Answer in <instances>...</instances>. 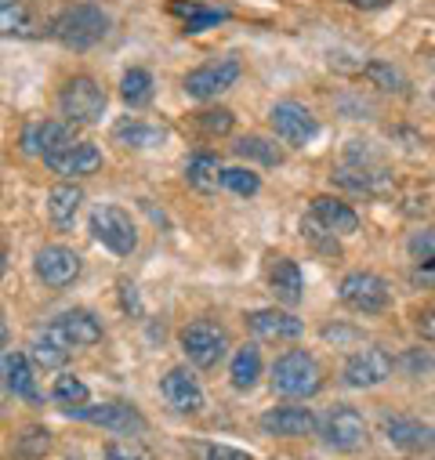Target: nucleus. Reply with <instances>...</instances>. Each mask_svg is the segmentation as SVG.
<instances>
[{
	"label": "nucleus",
	"instance_id": "1",
	"mask_svg": "<svg viewBox=\"0 0 435 460\" xmlns=\"http://www.w3.org/2000/svg\"><path fill=\"white\" fill-rule=\"evenodd\" d=\"M48 33L73 51H87L109 33V15L98 4H69L66 12L55 15Z\"/></svg>",
	"mask_w": 435,
	"mask_h": 460
},
{
	"label": "nucleus",
	"instance_id": "2",
	"mask_svg": "<svg viewBox=\"0 0 435 460\" xmlns=\"http://www.w3.org/2000/svg\"><path fill=\"white\" fill-rule=\"evenodd\" d=\"M323 385V370L319 363L294 349V352H283L276 363H272V392L276 395H287V399H305V395H315Z\"/></svg>",
	"mask_w": 435,
	"mask_h": 460
},
{
	"label": "nucleus",
	"instance_id": "3",
	"mask_svg": "<svg viewBox=\"0 0 435 460\" xmlns=\"http://www.w3.org/2000/svg\"><path fill=\"white\" fill-rule=\"evenodd\" d=\"M91 233H94V240H98L102 247H109V251L120 254V258L135 254V247H138L135 221H131V214H128L124 207H117V203H98V207L91 210Z\"/></svg>",
	"mask_w": 435,
	"mask_h": 460
},
{
	"label": "nucleus",
	"instance_id": "4",
	"mask_svg": "<svg viewBox=\"0 0 435 460\" xmlns=\"http://www.w3.org/2000/svg\"><path fill=\"white\" fill-rule=\"evenodd\" d=\"M226 349H229L226 330L218 326V323H210V319L189 323V326L182 330V352H185L189 363L200 367V370H210V367L222 363V359H226Z\"/></svg>",
	"mask_w": 435,
	"mask_h": 460
},
{
	"label": "nucleus",
	"instance_id": "5",
	"mask_svg": "<svg viewBox=\"0 0 435 460\" xmlns=\"http://www.w3.org/2000/svg\"><path fill=\"white\" fill-rule=\"evenodd\" d=\"M58 105H62V117L66 124H98L102 112H105V91L91 80V76H73L62 94H58Z\"/></svg>",
	"mask_w": 435,
	"mask_h": 460
},
{
	"label": "nucleus",
	"instance_id": "6",
	"mask_svg": "<svg viewBox=\"0 0 435 460\" xmlns=\"http://www.w3.org/2000/svg\"><path fill=\"white\" fill-rule=\"evenodd\" d=\"M338 297L345 308L352 312H363V315H374V312H385L388 301H392V290L381 276L374 272H349L338 287Z\"/></svg>",
	"mask_w": 435,
	"mask_h": 460
},
{
	"label": "nucleus",
	"instance_id": "7",
	"mask_svg": "<svg viewBox=\"0 0 435 460\" xmlns=\"http://www.w3.org/2000/svg\"><path fill=\"white\" fill-rule=\"evenodd\" d=\"M69 417L76 420H87V424H98V428H109L117 435H142L146 431V417L128 406V402H102V406H69L66 410Z\"/></svg>",
	"mask_w": 435,
	"mask_h": 460
},
{
	"label": "nucleus",
	"instance_id": "8",
	"mask_svg": "<svg viewBox=\"0 0 435 460\" xmlns=\"http://www.w3.org/2000/svg\"><path fill=\"white\" fill-rule=\"evenodd\" d=\"M236 80H240V62L236 58H218V62H207V66L192 69L185 76V91H189V98L207 102V98H218L222 91H229Z\"/></svg>",
	"mask_w": 435,
	"mask_h": 460
},
{
	"label": "nucleus",
	"instance_id": "9",
	"mask_svg": "<svg viewBox=\"0 0 435 460\" xmlns=\"http://www.w3.org/2000/svg\"><path fill=\"white\" fill-rule=\"evenodd\" d=\"M363 438H367V420H363L360 410L338 406V410L326 413V420H323V442L331 446V449L349 453V449H360Z\"/></svg>",
	"mask_w": 435,
	"mask_h": 460
},
{
	"label": "nucleus",
	"instance_id": "10",
	"mask_svg": "<svg viewBox=\"0 0 435 460\" xmlns=\"http://www.w3.org/2000/svg\"><path fill=\"white\" fill-rule=\"evenodd\" d=\"M269 120H272L276 135H280L283 142H290V146H305V142H312L315 131H319V124H315L312 112H308L301 102H290V98L272 105Z\"/></svg>",
	"mask_w": 435,
	"mask_h": 460
},
{
	"label": "nucleus",
	"instance_id": "11",
	"mask_svg": "<svg viewBox=\"0 0 435 460\" xmlns=\"http://www.w3.org/2000/svg\"><path fill=\"white\" fill-rule=\"evenodd\" d=\"M392 356L385 349H363L345 363V385L349 388H374L392 377Z\"/></svg>",
	"mask_w": 435,
	"mask_h": 460
},
{
	"label": "nucleus",
	"instance_id": "12",
	"mask_svg": "<svg viewBox=\"0 0 435 460\" xmlns=\"http://www.w3.org/2000/svg\"><path fill=\"white\" fill-rule=\"evenodd\" d=\"M73 146V124H58V120H44V124H30L22 135V149L26 156H58Z\"/></svg>",
	"mask_w": 435,
	"mask_h": 460
},
{
	"label": "nucleus",
	"instance_id": "13",
	"mask_svg": "<svg viewBox=\"0 0 435 460\" xmlns=\"http://www.w3.org/2000/svg\"><path fill=\"white\" fill-rule=\"evenodd\" d=\"M33 269H37V276H40L48 287L62 290V287H69V283L80 276V258H76V251H69V247H44V251L37 254Z\"/></svg>",
	"mask_w": 435,
	"mask_h": 460
},
{
	"label": "nucleus",
	"instance_id": "14",
	"mask_svg": "<svg viewBox=\"0 0 435 460\" xmlns=\"http://www.w3.org/2000/svg\"><path fill=\"white\" fill-rule=\"evenodd\" d=\"M160 392H164V399H167V406H171L174 413H200V410H203V388H200L196 377H192L189 370H182V367L167 370V377L160 381Z\"/></svg>",
	"mask_w": 435,
	"mask_h": 460
},
{
	"label": "nucleus",
	"instance_id": "15",
	"mask_svg": "<svg viewBox=\"0 0 435 460\" xmlns=\"http://www.w3.org/2000/svg\"><path fill=\"white\" fill-rule=\"evenodd\" d=\"M51 326H55V333L69 344V349H91V344L102 341V323H98L91 312H84V308L62 312Z\"/></svg>",
	"mask_w": 435,
	"mask_h": 460
},
{
	"label": "nucleus",
	"instance_id": "16",
	"mask_svg": "<svg viewBox=\"0 0 435 460\" xmlns=\"http://www.w3.org/2000/svg\"><path fill=\"white\" fill-rule=\"evenodd\" d=\"M262 431L280 438H305V435H315V417L301 406H280L262 417Z\"/></svg>",
	"mask_w": 435,
	"mask_h": 460
},
{
	"label": "nucleus",
	"instance_id": "17",
	"mask_svg": "<svg viewBox=\"0 0 435 460\" xmlns=\"http://www.w3.org/2000/svg\"><path fill=\"white\" fill-rule=\"evenodd\" d=\"M385 438L406 453H424L435 446V431L413 417H385Z\"/></svg>",
	"mask_w": 435,
	"mask_h": 460
},
{
	"label": "nucleus",
	"instance_id": "18",
	"mask_svg": "<svg viewBox=\"0 0 435 460\" xmlns=\"http://www.w3.org/2000/svg\"><path fill=\"white\" fill-rule=\"evenodd\" d=\"M55 174H62V178H87V174H94L98 167H102V153L91 146V142H73L66 153H58V156H51V160H44Z\"/></svg>",
	"mask_w": 435,
	"mask_h": 460
},
{
	"label": "nucleus",
	"instance_id": "19",
	"mask_svg": "<svg viewBox=\"0 0 435 460\" xmlns=\"http://www.w3.org/2000/svg\"><path fill=\"white\" fill-rule=\"evenodd\" d=\"M312 217L326 228V233H338V236H349V233H356L360 228V214L349 207V203H342V199H334V196H315L312 199Z\"/></svg>",
	"mask_w": 435,
	"mask_h": 460
},
{
	"label": "nucleus",
	"instance_id": "20",
	"mask_svg": "<svg viewBox=\"0 0 435 460\" xmlns=\"http://www.w3.org/2000/svg\"><path fill=\"white\" fill-rule=\"evenodd\" d=\"M247 326L258 337H265V341H290V337H297L305 330L297 315L280 312V308H258V312H251L247 315Z\"/></svg>",
	"mask_w": 435,
	"mask_h": 460
},
{
	"label": "nucleus",
	"instance_id": "21",
	"mask_svg": "<svg viewBox=\"0 0 435 460\" xmlns=\"http://www.w3.org/2000/svg\"><path fill=\"white\" fill-rule=\"evenodd\" d=\"M0 377H4V385L19 395V399H30L37 402L40 392H37V377H33V367L22 352H8L4 359H0Z\"/></svg>",
	"mask_w": 435,
	"mask_h": 460
},
{
	"label": "nucleus",
	"instance_id": "22",
	"mask_svg": "<svg viewBox=\"0 0 435 460\" xmlns=\"http://www.w3.org/2000/svg\"><path fill=\"white\" fill-rule=\"evenodd\" d=\"M269 283H272L276 301H283L287 308H294V305L305 297V276H301L297 261H290V258H280V261H276V269H272Z\"/></svg>",
	"mask_w": 435,
	"mask_h": 460
},
{
	"label": "nucleus",
	"instance_id": "23",
	"mask_svg": "<svg viewBox=\"0 0 435 460\" xmlns=\"http://www.w3.org/2000/svg\"><path fill=\"white\" fill-rule=\"evenodd\" d=\"M113 138L120 146H128V149H156V146L167 142V131L160 124H146V120H131L128 117V120H120L113 128Z\"/></svg>",
	"mask_w": 435,
	"mask_h": 460
},
{
	"label": "nucleus",
	"instance_id": "24",
	"mask_svg": "<svg viewBox=\"0 0 435 460\" xmlns=\"http://www.w3.org/2000/svg\"><path fill=\"white\" fill-rule=\"evenodd\" d=\"M338 185H345V189H352V192H388L392 189V174H385L381 167H374V164H360V167H342L338 174Z\"/></svg>",
	"mask_w": 435,
	"mask_h": 460
},
{
	"label": "nucleus",
	"instance_id": "25",
	"mask_svg": "<svg viewBox=\"0 0 435 460\" xmlns=\"http://www.w3.org/2000/svg\"><path fill=\"white\" fill-rule=\"evenodd\" d=\"M80 203H84V192H80L76 185H69V181L55 185V189L48 192V214H51V221H55L58 228H73Z\"/></svg>",
	"mask_w": 435,
	"mask_h": 460
},
{
	"label": "nucleus",
	"instance_id": "26",
	"mask_svg": "<svg viewBox=\"0 0 435 460\" xmlns=\"http://www.w3.org/2000/svg\"><path fill=\"white\" fill-rule=\"evenodd\" d=\"M185 178H189V185H192L196 192L210 196V192L222 189V164H218V156H210V153H200V156L189 160Z\"/></svg>",
	"mask_w": 435,
	"mask_h": 460
},
{
	"label": "nucleus",
	"instance_id": "27",
	"mask_svg": "<svg viewBox=\"0 0 435 460\" xmlns=\"http://www.w3.org/2000/svg\"><path fill=\"white\" fill-rule=\"evenodd\" d=\"M229 377H233V388L240 392H251L262 377V352L254 344H244V349L233 356V367H229Z\"/></svg>",
	"mask_w": 435,
	"mask_h": 460
},
{
	"label": "nucleus",
	"instance_id": "28",
	"mask_svg": "<svg viewBox=\"0 0 435 460\" xmlns=\"http://www.w3.org/2000/svg\"><path fill=\"white\" fill-rule=\"evenodd\" d=\"M33 359H37V367H44V370H58V367H66V359H69V344L55 333V326H48V330L33 341Z\"/></svg>",
	"mask_w": 435,
	"mask_h": 460
},
{
	"label": "nucleus",
	"instance_id": "29",
	"mask_svg": "<svg viewBox=\"0 0 435 460\" xmlns=\"http://www.w3.org/2000/svg\"><path fill=\"white\" fill-rule=\"evenodd\" d=\"M171 12L185 19V33H203V30H210V26H218V22H226V19H229V12H222V8L185 4V0H174Z\"/></svg>",
	"mask_w": 435,
	"mask_h": 460
},
{
	"label": "nucleus",
	"instance_id": "30",
	"mask_svg": "<svg viewBox=\"0 0 435 460\" xmlns=\"http://www.w3.org/2000/svg\"><path fill=\"white\" fill-rule=\"evenodd\" d=\"M0 33H19V37L37 33L30 0H0Z\"/></svg>",
	"mask_w": 435,
	"mask_h": 460
},
{
	"label": "nucleus",
	"instance_id": "31",
	"mask_svg": "<svg viewBox=\"0 0 435 460\" xmlns=\"http://www.w3.org/2000/svg\"><path fill=\"white\" fill-rule=\"evenodd\" d=\"M363 76H367L374 87H381V91H395V94H406V91H410V80L403 76V69H395L392 62H381V58L367 62V66H363Z\"/></svg>",
	"mask_w": 435,
	"mask_h": 460
},
{
	"label": "nucleus",
	"instance_id": "32",
	"mask_svg": "<svg viewBox=\"0 0 435 460\" xmlns=\"http://www.w3.org/2000/svg\"><path fill=\"white\" fill-rule=\"evenodd\" d=\"M120 94L128 105H149L153 102V76L146 69H131L120 80Z\"/></svg>",
	"mask_w": 435,
	"mask_h": 460
},
{
	"label": "nucleus",
	"instance_id": "33",
	"mask_svg": "<svg viewBox=\"0 0 435 460\" xmlns=\"http://www.w3.org/2000/svg\"><path fill=\"white\" fill-rule=\"evenodd\" d=\"M233 149H236L240 156H247V160H258V164H269V167H276V164L283 160V153L276 149V142H269V138H258V135H251V138H240Z\"/></svg>",
	"mask_w": 435,
	"mask_h": 460
},
{
	"label": "nucleus",
	"instance_id": "34",
	"mask_svg": "<svg viewBox=\"0 0 435 460\" xmlns=\"http://www.w3.org/2000/svg\"><path fill=\"white\" fill-rule=\"evenodd\" d=\"M222 185H226L229 192H236V196H254V192L262 189V178H258L254 171L229 167V171H222Z\"/></svg>",
	"mask_w": 435,
	"mask_h": 460
},
{
	"label": "nucleus",
	"instance_id": "35",
	"mask_svg": "<svg viewBox=\"0 0 435 460\" xmlns=\"http://www.w3.org/2000/svg\"><path fill=\"white\" fill-rule=\"evenodd\" d=\"M51 395H55V402H62L66 410H69V406H84V402H87V385H84L80 377H58L55 388H51Z\"/></svg>",
	"mask_w": 435,
	"mask_h": 460
},
{
	"label": "nucleus",
	"instance_id": "36",
	"mask_svg": "<svg viewBox=\"0 0 435 460\" xmlns=\"http://www.w3.org/2000/svg\"><path fill=\"white\" fill-rule=\"evenodd\" d=\"M196 128H200L203 135H229V131H233V112H229V109L196 112Z\"/></svg>",
	"mask_w": 435,
	"mask_h": 460
},
{
	"label": "nucleus",
	"instance_id": "37",
	"mask_svg": "<svg viewBox=\"0 0 435 460\" xmlns=\"http://www.w3.org/2000/svg\"><path fill=\"white\" fill-rule=\"evenodd\" d=\"M410 258H413L417 265L435 269V225H431V228H421L417 236H410Z\"/></svg>",
	"mask_w": 435,
	"mask_h": 460
},
{
	"label": "nucleus",
	"instance_id": "38",
	"mask_svg": "<svg viewBox=\"0 0 435 460\" xmlns=\"http://www.w3.org/2000/svg\"><path fill=\"white\" fill-rule=\"evenodd\" d=\"M105 460H153V453L135 438H117L105 446Z\"/></svg>",
	"mask_w": 435,
	"mask_h": 460
},
{
	"label": "nucleus",
	"instance_id": "39",
	"mask_svg": "<svg viewBox=\"0 0 435 460\" xmlns=\"http://www.w3.org/2000/svg\"><path fill=\"white\" fill-rule=\"evenodd\" d=\"M48 446H51V435H48L44 428H30V431L22 435V442H19V453H26V456H44Z\"/></svg>",
	"mask_w": 435,
	"mask_h": 460
},
{
	"label": "nucleus",
	"instance_id": "40",
	"mask_svg": "<svg viewBox=\"0 0 435 460\" xmlns=\"http://www.w3.org/2000/svg\"><path fill=\"white\" fill-rule=\"evenodd\" d=\"M207 460H251V456L240 453V449H229V446H210L207 449Z\"/></svg>",
	"mask_w": 435,
	"mask_h": 460
},
{
	"label": "nucleus",
	"instance_id": "41",
	"mask_svg": "<svg viewBox=\"0 0 435 460\" xmlns=\"http://www.w3.org/2000/svg\"><path fill=\"white\" fill-rule=\"evenodd\" d=\"M417 333H421L424 341H435V312H424V315L417 319Z\"/></svg>",
	"mask_w": 435,
	"mask_h": 460
},
{
	"label": "nucleus",
	"instance_id": "42",
	"mask_svg": "<svg viewBox=\"0 0 435 460\" xmlns=\"http://www.w3.org/2000/svg\"><path fill=\"white\" fill-rule=\"evenodd\" d=\"M120 290H124V308H128V312H135V315H142V305H138V297H135V287H128V283H124Z\"/></svg>",
	"mask_w": 435,
	"mask_h": 460
},
{
	"label": "nucleus",
	"instance_id": "43",
	"mask_svg": "<svg viewBox=\"0 0 435 460\" xmlns=\"http://www.w3.org/2000/svg\"><path fill=\"white\" fill-rule=\"evenodd\" d=\"M352 8H363V12H374V8H388L392 0H349Z\"/></svg>",
	"mask_w": 435,
	"mask_h": 460
},
{
	"label": "nucleus",
	"instance_id": "44",
	"mask_svg": "<svg viewBox=\"0 0 435 460\" xmlns=\"http://www.w3.org/2000/svg\"><path fill=\"white\" fill-rule=\"evenodd\" d=\"M406 367H410V370H417V367H421V370H428V367H431V359H428V356L410 352V356H406Z\"/></svg>",
	"mask_w": 435,
	"mask_h": 460
},
{
	"label": "nucleus",
	"instance_id": "45",
	"mask_svg": "<svg viewBox=\"0 0 435 460\" xmlns=\"http://www.w3.org/2000/svg\"><path fill=\"white\" fill-rule=\"evenodd\" d=\"M8 349V323H4V312H0V352Z\"/></svg>",
	"mask_w": 435,
	"mask_h": 460
},
{
	"label": "nucleus",
	"instance_id": "46",
	"mask_svg": "<svg viewBox=\"0 0 435 460\" xmlns=\"http://www.w3.org/2000/svg\"><path fill=\"white\" fill-rule=\"evenodd\" d=\"M4 272H8V261H4V251H0V279H4Z\"/></svg>",
	"mask_w": 435,
	"mask_h": 460
},
{
	"label": "nucleus",
	"instance_id": "47",
	"mask_svg": "<svg viewBox=\"0 0 435 460\" xmlns=\"http://www.w3.org/2000/svg\"><path fill=\"white\" fill-rule=\"evenodd\" d=\"M0 251H4V240H0Z\"/></svg>",
	"mask_w": 435,
	"mask_h": 460
},
{
	"label": "nucleus",
	"instance_id": "48",
	"mask_svg": "<svg viewBox=\"0 0 435 460\" xmlns=\"http://www.w3.org/2000/svg\"><path fill=\"white\" fill-rule=\"evenodd\" d=\"M431 102H435V91H431Z\"/></svg>",
	"mask_w": 435,
	"mask_h": 460
}]
</instances>
